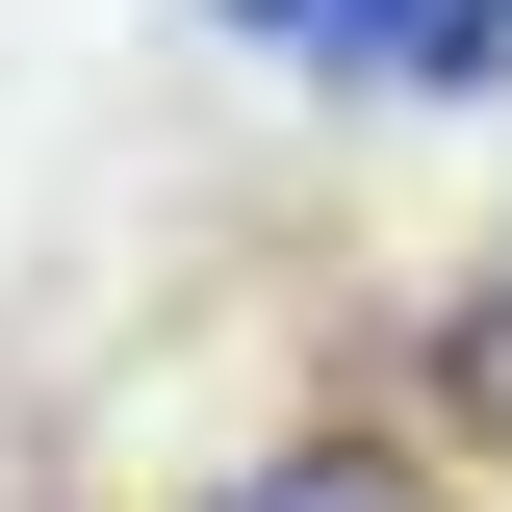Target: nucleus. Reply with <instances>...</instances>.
I'll list each match as a JSON object with an SVG mask.
<instances>
[{"instance_id": "obj_2", "label": "nucleus", "mask_w": 512, "mask_h": 512, "mask_svg": "<svg viewBox=\"0 0 512 512\" xmlns=\"http://www.w3.org/2000/svg\"><path fill=\"white\" fill-rule=\"evenodd\" d=\"M384 436L436 461V487H512V231H487V282L410 333V410H384Z\"/></svg>"}, {"instance_id": "obj_1", "label": "nucleus", "mask_w": 512, "mask_h": 512, "mask_svg": "<svg viewBox=\"0 0 512 512\" xmlns=\"http://www.w3.org/2000/svg\"><path fill=\"white\" fill-rule=\"evenodd\" d=\"M205 52L359 77V103H487V77H512V0H205Z\"/></svg>"}, {"instance_id": "obj_3", "label": "nucleus", "mask_w": 512, "mask_h": 512, "mask_svg": "<svg viewBox=\"0 0 512 512\" xmlns=\"http://www.w3.org/2000/svg\"><path fill=\"white\" fill-rule=\"evenodd\" d=\"M180 512H461V487H436L410 436H384V410H282V436H231Z\"/></svg>"}]
</instances>
